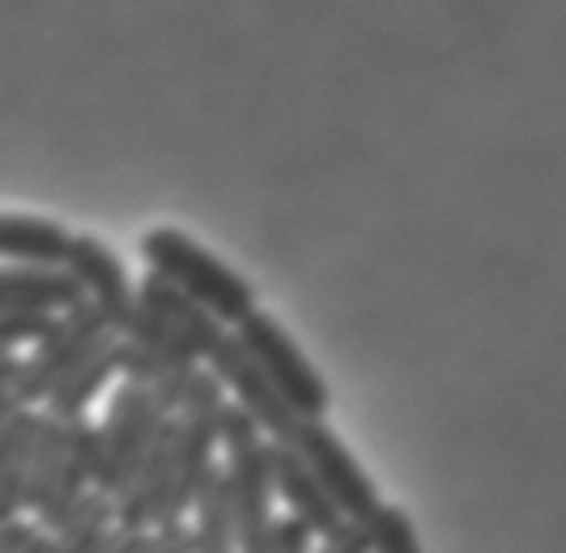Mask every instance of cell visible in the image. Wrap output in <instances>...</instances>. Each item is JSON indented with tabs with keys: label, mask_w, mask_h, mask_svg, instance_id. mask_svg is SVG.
<instances>
[{
	"label": "cell",
	"mask_w": 566,
	"mask_h": 553,
	"mask_svg": "<svg viewBox=\"0 0 566 553\" xmlns=\"http://www.w3.org/2000/svg\"><path fill=\"white\" fill-rule=\"evenodd\" d=\"M142 260L145 273L163 276L179 294H188L192 303L213 311L230 332L255 311L248 276H239L227 260H218L213 251H205L197 239H188L175 226H154L149 234H142Z\"/></svg>",
	"instance_id": "1"
},
{
	"label": "cell",
	"mask_w": 566,
	"mask_h": 553,
	"mask_svg": "<svg viewBox=\"0 0 566 553\" xmlns=\"http://www.w3.org/2000/svg\"><path fill=\"white\" fill-rule=\"evenodd\" d=\"M218 451L227 469L234 515H239V553H269L273 520H277V494H273V465H269V439L239 405L222 409L218 426Z\"/></svg>",
	"instance_id": "2"
},
{
	"label": "cell",
	"mask_w": 566,
	"mask_h": 553,
	"mask_svg": "<svg viewBox=\"0 0 566 553\" xmlns=\"http://www.w3.org/2000/svg\"><path fill=\"white\" fill-rule=\"evenodd\" d=\"M222 409H227V392L222 384L200 366L179 414H175V472H170V498L158 528L188 524V511L205 481L213 477L218 460V426H222Z\"/></svg>",
	"instance_id": "3"
},
{
	"label": "cell",
	"mask_w": 566,
	"mask_h": 553,
	"mask_svg": "<svg viewBox=\"0 0 566 553\" xmlns=\"http://www.w3.org/2000/svg\"><path fill=\"white\" fill-rule=\"evenodd\" d=\"M234 336H239V345L252 354V362L260 366V375L277 387V396L294 409L298 421H324L328 405H333L328 384H324V375L307 362V354L290 341V332H285L273 315H264V311L255 306L252 315L234 328Z\"/></svg>",
	"instance_id": "4"
},
{
	"label": "cell",
	"mask_w": 566,
	"mask_h": 553,
	"mask_svg": "<svg viewBox=\"0 0 566 553\" xmlns=\"http://www.w3.org/2000/svg\"><path fill=\"white\" fill-rule=\"evenodd\" d=\"M163 417L167 414H158L154 396L142 384L124 379V384L115 387L112 405H107V414L98 421V477H94L98 494L115 498L128 486V477L137 472L142 456L149 451Z\"/></svg>",
	"instance_id": "5"
},
{
	"label": "cell",
	"mask_w": 566,
	"mask_h": 553,
	"mask_svg": "<svg viewBox=\"0 0 566 553\" xmlns=\"http://www.w3.org/2000/svg\"><path fill=\"white\" fill-rule=\"evenodd\" d=\"M112 332L103 324V315L90 303H77L73 311H64L52 320L48 336L39 345H30V354L22 358V379H18V392H22V405L27 409H43L52 387L85 362Z\"/></svg>",
	"instance_id": "6"
},
{
	"label": "cell",
	"mask_w": 566,
	"mask_h": 553,
	"mask_svg": "<svg viewBox=\"0 0 566 553\" xmlns=\"http://www.w3.org/2000/svg\"><path fill=\"white\" fill-rule=\"evenodd\" d=\"M290 447L303 456V465L315 472V481L328 490L345 524H370L375 520L384 498L367 477V469L354 460V451L328 430V421H298Z\"/></svg>",
	"instance_id": "7"
},
{
	"label": "cell",
	"mask_w": 566,
	"mask_h": 553,
	"mask_svg": "<svg viewBox=\"0 0 566 553\" xmlns=\"http://www.w3.org/2000/svg\"><path fill=\"white\" fill-rule=\"evenodd\" d=\"M205 371H209V375L222 384V392H227L230 405H239V409H243V414L252 417L255 426L264 430V439H269V442H290V439H294L298 417H294V409H290L282 396H277V387L260 375V366H255L252 354L239 345V336H234V332H227V336H222V345L209 354Z\"/></svg>",
	"instance_id": "8"
},
{
	"label": "cell",
	"mask_w": 566,
	"mask_h": 553,
	"mask_svg": "<svg viewBox=\"0 0 566 553\" xmlns=\"http://www.w3.org/2000/svg\"><path fill=\"white\" fill-rule=\"evenodd\" d=\"M64 269L82 285L85 303L103 315L107 332H112V336H128L137 311H142V299H137V281L128 276L124 260H119L103 239H94V234H73V248H69Z\"/></svg>",
	"instance_id": "9"
},
{
	"label": "cell",
	"mask_w": 566,
	"mask_h": 553,
	"mask_svg": "<svg viewBox=\"0 0 566 553\" xmlns=\"http://www.w3.org/2000/svg\"><path fill=\"white\" fill-rule=\"evenodd\" d=\"M170 472H175V417H163L158 435L142 456L137 472L128 486L112 498L115 502V528L124 532H154L170 498Z\"/></svg>",
	"instance_id": "10"
},
{
	"label": "cell",
	"mask_w": 566,
	"mask_h": 553,
	"mask_svg": "<svg viewBox=\"0 0 566 553\" xmlns=\"http://www.w3.org/2000/svg\"><path fill=\"white\" fill-rule=\"evenodd\" d=\"M137 299H142V306L163 324V332H167L170 341L188 354L192 362H209V354L222 345V336H227V324L213 315V311H205L200 303H192L188 294H179L175 285H167L163 276L145 273L142 281H137Z\"/></svg>",
	"instance_id": "11"
},
{
	"label": "cell",
	"mask_w": 566,
	"mask_h": 553,
	"mask_svg": "<svg viewBox=\"0 0 566 553\" xmlns=\"http://www.w3.org/2000/svg\"><path fill=\"white\" fill-rule=\"evenodd\" d=\"M94 477H98V421L82 417V421L64 426L60 472L56 481H52V490H48V498H43V507L34 511V524L52 536L82 507V498L94 490Z\"/></svg>",
	"instance_id": "12"
},
{
	"label": "cell",
	"mask_w": 566,
	"mask_h": 553,
	"mask_svg": "<svg viewBox=\"0 0 566 553\" xmlns=\"http://www.w3.org/2000/svg\"><path fill=\"white\" fill-rule=\"evenodd\" d=\"M269 465H273V494L285 507V515H294L298 524L312 528L315 541L333 536L345 524L328 490L315 481V472L303 465V456L290 442H269Z\"/></svg>",
	"instance_id": "13"
},
{
	"label": "cell",
	"mask_w": 566,
	"mask_h": 553,
	"mask_svg": "<svg viewBox=\"0 0 566 553\" xmlns=\"http://www.w3.org/2000/svg\"><path fill=\"white\" fill-rule=\"evenodd\" d=\"M77 303H85L82 285L64 264H0V311L56 320Z\"/></svg>",
	"instance_id": "14"
},
{
	"label": "cell",
	"mask_w": 566,
	"mask_h": 553,
	"mask_svg": "<svg viewBox=\"0 0 566 553\" xmlns=\"http://www.w3.org/2000/svg\"><path fill=\"white\" fill-rule=\"evenodd\" d=\"M119 366H124V345H119V336H107L90 358L77 362V366H73L56 387H52V396H48L43 414L64 421V426L90 417V405L107 392V384L119 375Z\"/></svg>",
	"instance_id": "15"
},
{
	"label": "cell",
	"mask_w": 566,
	"mask_h": 553,
	"mask_svg": "<svg viewBox=\"0 0 566 553\" xmlns=\"http://www.w3.org/2000/svg\"><path fill=\"white\" fill-rule=\"evenodd\" d=\"M39 421H43V409H22L0 430V528L18 524L27 511L30 451H34Z\"/></svg>",
	"instance_id": "16"
},
{
	"label": "cell",
	"mask_w": 566,
	"mask_h": 553,
	"mask_svg": "<svg viewBox=\"0 0 566 553\" xmlns=\"http://www.w3.org/2000/svg\"><path fill=\"white\" fill-rule=\"evenodd\" d=\"M73 248V230L52 218L0 213V260L4 264H64Z\"/></svg>",
	"instance_id": "17"
},
{
	"label": "cell",
	"mask_w": 566,
	"mask_h": 553,
	"mask_svg": "<svg viewBox=\"0 0 566 553\" xmlns=\"http://www.w3.org/2000/svg\"><path fill=\"white\" fill-rule=\"evenodd\" d=\"M188 528H192L197 553H239V515H234V494H230L222 465L213 469V477L205 481V490L192 502Z\"/></svg>",
	"instance_id": "18"
},
{
	"label": "cell",
	"mask_w": 566,
	"mask_h": 553,
	"mask_svg": "<svg viewBox=\"0 0 566 553\" xmlns=\"http://www.w3.org/2000/svg\"><path fill=\"white\" fill-rule=\"evenodd\" d=\"M115 532V502L98 490L82 498V507L48 536V553H98V545Z\"/></svg>",
	"instance_id": "19"
},
{
	"label": "cell",
	"mask_w": 566,
	"mask_h": 553,
	"mask_svg": "<svg viewBox=\"0 0 566 553\" xmlns=\"http://www.w3.org/2000/svg\"><path fill=\"white\" fill-rule=\"evenodd\" d=\"M60 456H64V421L43 414L39 435H34V451H30V477H27V511L34 515L43 507V498L52 490L60 472Z\"/></svg>",
	"instance_id": "20"
},
{
	"label": "cell",
	"mask_w": 566,
	"mask_h": 553,
	"mask_svg": "<svg viewBox=\"0 0 566 553\" xmlns=\"http://www.w3.org/2000/svg\"><path fill=\"white\" fill-rule=\"evenodd\" d=\"M370 532V553H422V541H418V528L413 520L400 511V507H379L375 520L367 524Z\"/></svg>",
	"instance_id": "21"
},
{
	"label": "cell",
	"mask_w": 566,
	"mask_h": 553,
	"mask_svg": "<svg viewBox=\"0 0 566 553\" xmlns=\"http://www.w3.org/2000/svg\"><path fill=\"white\" fill-rule=\"evenodd\" d=\"M52 328L48 315H22V311H0V354H18L22 345H39Z\"/></svg>",
	"instance_id": "22"
},
{
	"label": "cell",
	"mask_w": 566,
	"mask_h": 553,
	"mask_svg": "<svg viewBox=\"0 0 566 553\" xmlns=\"http://www.w3.org/2000/svg\"><path fill=\"white\" fill-rule=\"evenodd\" d=\"M18 379H22V358L18 354H0V430L22 414V392H18Z\"/></svg>",
	"instance_id": "23"
},
{
	"label": "cell",
	"mask_w": 566,
	"mask_h": 553,
	"mask_svg": "<svg viewBox=\"0 0 566 553\" xmlns=\"http://www.w3.org/2000/svg\"><path fill=\"white\" fill-rule=\"evenodd\" d=\"M0 553H48V532L34 520H18V524L0 528Z\"/></svg>",
	"instance_id": "24"
},
{
	"label": "cell",
	"mask_w": 566,
	"mask_h": 553,
	"mask_svg": "<svg viewBox=\"0 0 566 553\" xmlns=\"http://www.w3.org/2000/svg\"><path fill=\"white\" fill-rule=\"evenodd\" d=\"M137 553H197L192 550V528L188 524H167L145 532V545Z\"/></svg>",
	"instance_id": "25"
},
{
	"label": "cell",
	"mask_w": 566,
	"mask_h": 553,
	"mask_svg": "<svg viewBox=\"0 0 566 553\" xmlns=\"http://www.w3.org/2000/svg\"><path fill=\"white\" fill-rule=\"evenodd\" d=\"M315 553H370V532L367 524H340L333 536H324Z\"/></svg>",
	"instance_id": "26"
},
{
	"label": "cell",
	"mask_w": 566,
	"mask_h": 553,
	"mask_svg": "<svg viewBox=\"0 0 566 553\" xmlns=\"http://www.w3.org/2000/svg\"><path fill=\"white\" fill-rule=\"evenodd\" d=\"M145 545V532H124V528H115L112 536L98 545V553H137Z\"/></svg>",
	"instance_id": "27"
}]
</instances>
